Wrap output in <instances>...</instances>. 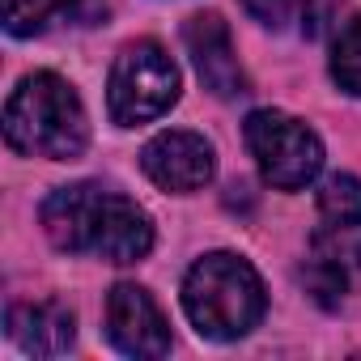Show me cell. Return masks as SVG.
Wrapping results in <instances>:
<instances>
[{
    "mask_svg": "<svg viewBox=\"0 0 361 361\" xmlns=\"http://www.w3.org/2000/svg\"><path fill=\"white\" fill-rule=\"evenodd\" d=\"M9 336L30 357H60L77 340V319L64 302H18L9 306Z\"/></svg>",
    "mask_w": 361,
    "mask_h": 361,
    "instance_id": "9c48e42d",
    "label": "cell"
},
{
    "mask_svg": "<svg viewBox=\"0 0 361 361\" xmlns=\"http://www.w3.org/2000/svg\"><path fill=\"white\" fill-rule=\"evenodd\" d=\"M174 102H178V68L166 56V47L153 43V39L128 43L115 56L111 81H106L111 119L119 128H136V123H149V119L166 115Z\"/></svg>",
    "mask_w": 361,
    "mask_h": 361,
    "instance_id": "277c9868",
    "label": "cell"
},
{
    "mask_svg": "<svg viewBox=\"0 0 361 361\" xmlns=\"http://www.w3.org/2000/svg\"><path fill=\"white\" fill-rule=\"evenodd\" d=\"M183 43L192 51V64H196V73H200V81H204L209 94H217V98H243L247 94V73H243V64L234 56L230 26L217 13L188 18Z\"/></svg>",
    "mask_w": 361,
    "mask_h": 361,
    "instance_id": "ba28073f",
    "label": "cell"
},
{
    "mask_svg": "<svg viewBox=\"0 0 361 361\" xmlns=\"http://www.w3.org/2000/svg\"><path fill=\"white\" fill-rule=\"evenodd\" d=\"M77 9V0H5V30L13 39L43 35L51 22L68 18Z\"/></svg>",
    "mask_w": 361,
    "mask_h": 361,
    "instance_id": "30bf717a",
    "label": "cell"
},
{
    "mask_svg": "<svg viewBox=\"0 0 361 361\" xmlns=\"http://www.w3.org/2000/svg\"><path fill=\"white\" fill-rule=\"evenodd\" d=\"M243 9H247L259 26H268V30H285V26L298 18L302 0H243Z\"/></svg>",
    "mask_w": 361,
    "mask_h": 361,
    "instance_id": "4fadbf2b",
    "label": "cell"
},
{
    "mask_svg": "<svg viewBox=\"0 0 361 361\" xmlns=\"http://www.w3.org/2000/svg\"><path fill=\"white\" fill-rule=\"evenodd\" d=\"M264 306H268V293L259 272L230 251H213L196 259L183 281V310L192 327L209 340L247 336L264 319Z\"/></svg>",
    "mask_w": 361,
    "mask_h": 361,
    "instance_id": "3957f363",
    "label": "cell"
},
{
    "mask_svg": "<svg viewBox=\"0 0 361 361\" xmlns=\"http://www.w3.org/2000/svg\"><path fill=\"white\" fill-rule=\"evenodd\" d=\"M43 230L68 255H102L106 264H136L153 251L145 209L102 183L56 188L43 200Z\"/></svg>",
    "mask_w": 361,
    "mask_h": 361,
    "instance_id": "6da1fadb",
    "label": "cell"
},
{
    "mask_svg": "<svg viewBox=\"0 0 361 361\" xmlns=\"http://www.w3.org/2000/svg\"><path fill=\"white\" fill-rule=\"evenodd\" d=\"M145 174L161 192H200L209 178H213V145L196 132H161L145 145L140 153Z\"/></svg>",
    "mask_w": 361,
    "mask_h": 361,
    "instance_id": "52a82bcc",
    "label": "cell"
},
{
    "mask_svg": "<svg viewBox=\"0 0 361 361\" xmlns=\"http://www.w3.org/2000/svg\"><path fill=\"white\" fill-rule=\"evenodd\" d=\"M243 136H247L251 157L259 161V174L268 178L276 192L306 188L310 178L319 174V166H323L319 136L302 119H293L285 111H251Z\"/></svg>",
    "mask_w": 361,
    "mask_h": 361,
    "instance_id": "5b68a950",
    "label": "cell"
},
{
    "mask_svg": "<svg viewBox=\"0 0 361 361\" xmlns=\"http://www.w3.org/2000/svg\"><path fill=\"white\" fill-rule=\"evenodd\" d=\"M319 213L336 221L340 230L361 226V178L357 174H331L319 188Z\"/></svg>",
    "mask_w": 361,
    "mask_h": 361,
    "instance_id": "8fae6325",
    "label": "cell"
},
{
    "mask_svg": "<svg viewBox=\"0 0 361 361\" xmlns=\"http://www.w3.org/2000/svg\"><path fill=\"white\" fill-rule=\"evenodd\" d=\"M106 336L128 357H166L170 353V327L157 310V302L140 285H115L106 298Z\"/></svg>",
    "mask_w": 361,
    "mask_h": 361,
    "instance_id": "8992f818",
    "label": "cell"
},
{
    "mask_svg": "<svg viewBox=\"0 0 361 361\" xmlns=\"http://www.w3.org/2000/svg\"><path fill=\"white\" fill-rule=\"evenodd\" d=\"M336 9H340V0H302V35L306 39H319L327 26H331V18H336Z\"/></svg>",
    "mask_w": 361,
    "mask_h": 361,
    "instance_id": "5bb4252c",
    "label": "cell"
},
{
    "mask_svg": "<svg viewBox=\"0 0 361 361\" xmlns=\"http://www.w3.org/2000/svg\"><path fill=\"white\" fill-rule=\"evenodd\" d=\"M331 77L344 94L361 98V18H353L331 47Z\"/></svg>",
    "mask_w": 361,
    "mask_h": 361,
    "instance_id": "7c38bea8",
    "label": "cell"
},
{
    "mask_svg": "<svg viewBox=\"0 0 361 361\" xmlns=\"http://www.w3.org/2000/svg\"><path fill=\"white\" fill-rule=\"evenodd\" d=\"M5 140L26 157H81L90 145V123L77 90L56 73H30L5 106Z\"/></svg>",
    "mask_w": 361,
    "mask_h": 361,
    "instance_id": "7a4b0ae2",
    "label": "cell"
}]
</instances>
